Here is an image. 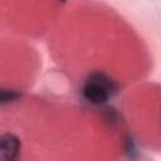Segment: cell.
<instances>
[{"label": "cell", "mask_w": 161, "mask_h": 161, "mask_svg": "<svg viewBox=\"0 0 161 161\" xmlns=\"http://www.w3.org/2000/svg\"><path fill=\"white\" fill-rule=\"evenodd\" d=\"M62 1H65V0H62Z\"/></svg>", "instance_id": "cell-4"}, {"label": "cell", "mask_w": 161, "mask_h": 161, "mask_svg": "<svg viewBox=\"0 0 161 161\" xmlns=\"http://www.w3.org/2000/svg\"><path fill=\"white\" fill-rule=\"evenodd\" d=\"M20 150V141L11 133H6L0 141V160L11 161L14 160Z\"/></svg>", "instance_id": "cell-2"}, {"label": "cell", "mask_w": 161, "mask_h": 161, "mask_svg": "<svg viewBox=\"0 0 161 161\" xmlns=\"http://www.w3.org/2000/svg\"><path fill=\"white\" fill-rule=\"evenodd\" d=\"M114 91L116 86L113 80L104 73L99 72L91 74L82 87L83 97L93 104H102L107 102Z\"/></svg>", "instance_id": "cell-1"}, {"label": "cell", "mask_w": 161, "mask_h": 161, "mask_svg": "<svg viewBox=\"0 0 161 161\" xmlns=\"http://www.w3.org/2000/svg\"><path fill=\"white\" fill-rule=\"evenodd\" d=\"M19 97V93H16L15 91H3L1 92V96H0V99H1V103H6V102H11V101H15L16 98Z\"/></svg>", "instance_id": "cell-3"}]
</instances>
